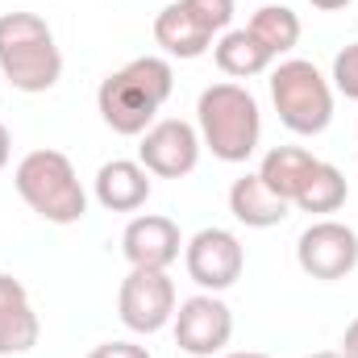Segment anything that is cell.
I'll return each instance as SVG.
<instances>
[{"mask_svg": "<svg viewBox=\"0 0 358 358\" xmlns=\"http://www.w3.org/2000/svg\"><path fill=\"white\" fill-rule=\"evenodd\" d=\"M213 59L225 76L234 80H250V76H263L271 67V50L250 34V29H225L221 42L213 46Z\"/></svg>", "mask_w": 358, "mask_h": 358, "instance_id": "17", "label": "cell"}, {"mask_svg": "<svg viewBox=\"0 0 358 358\" xmlns=\"http://www.w3.org/2000/svg\"><path fill=\"white\" fill-rule=\"evenodd\" d=\"M334 88L346 100H358V42L338 50V59H334Z\"/></svg>", "mask_w": 358, "mask_h": 358, "instance_id": "21", "label": "cell"}, {"mask_svg": "<svg viewBox=\"0 0 358 358\" xmlns=\"http://www.w3.org/2000/svg\"><path fill=\"white\" fill-rule=\"evenodd\" d=\"M234 338V313L217 292L187 296L176 308V346L192 358L221 355Z\"/></svg>", "mask_w": 358, "mask_h": 358, "instance_id": "7", "label": "cell"}, {"mask_svg": "<svg viewBox=\"0 0 358 358\" xmlns=\"http://www.w3.org/2000/svg\"><path fill=\"white\" fill-rule=\"evenodd\" d=\"M96 200L108 213H138L150 200V171L129 159H113L96 171Z\"/></svg>", "mask_w": 358, "mask_h": 358, "instance_id": "13", "label": "cell"}, {"mask_svg": "<svg viewBox=\"0 0 358 358\" xmlns=\"http://www.w3.org/2000/svg\"><path fill=\"white\" fill-rule=\"evenodd\" d=\"M0 76L17 92H50L63 76V55L38 13L0 17Z\"/></svg>", "mask_w": 358, "mask_h": 358, "instance_id": "3", "label": "cell"}, {"mask_svg": "<svg viewBox=\"0 0 358 358\" xmlns=\"http://www.w3.org/2000/svg\"><path fill=\"white\" fill-rule=\"evenodd\" d=\"M296 263L321 283H338L358 267V234L342 221H313L296 242Z\"/></svg>", "mask_w": 358, "mask_h": 358, "instance_id": "8", "label": "cell"}, {"mask_svg": "<svg viewBox=\"0 0 358 358\" xmlns=\"http://www.w3.org/2000/svg\"><path fill=\"white\" fill-rule=\"evenodd\" d=\"M117 313L125 321V329L134 334H159L176 321V283L167 271H146L134 267L121 279L117 292Z\"/></svg>", "mask_w": 358, "mask_h": 358, "instance_id": "6", "label": "cell"}, {"mask_svg": "<svg viewBox=\"0 0 358 358\" xmlns=\"http://www.w3.org/2000/svg\"><path fill=\"white\" fill-rule=\"evenodd\" d=\"M308 358H346L342 350H321V355H308Z\"/></svg>", "mask_w": 358, "mask_h": 358, "instance_id": "26", "label": "cell"}, {"mask_svg": "<svg viewBox=\"0 0 358 358\" xmlns=\"http://www.w3.org/2000/svg\"><path fill=\"white\" fill-rule=\"evenodd\" d=\"M176 88V71L167 59L159 55H142L134 63H125L121 71H113L100 92H96V108L104 117V125L121 138H138L155 125L159 108L167 104V96Z\"/></svg>", "mask_w": 358, "mask_h": 358, "instance_id": "1", "label": "cell"}, {"mask_svg": "<svg viewBox=\"0 0 358 358\" xmlns=\"http://www.w3.org/2000/svg\"><path fill=\"white\" fill-rule=\"evenodd\" d=\"M155 42L171 55V59H200L213 46V34L183 8V4H167L155 17Z\"/></svg>", "mask_w": 358, "mask_h": 358, "instance_id": "15", "label": "cell"}, {"mask_svg": "<svg viewBox=\"0 0 358 358\" xmlns=\"http://www.w3.org/2000/svg\"><path fill=\"white\" fill-rule=\"evenodd\" d=\"M38 313L21 279L0 275V355H29L38 346Z\"/></svg>", "mask_w": 358, "mask_h": 358, "instance_id": "12", "label": "cell"}, {"mask_svg": "<svg viewBox=\"0 0 358 358\" xmlns=\"http://www.w3.org/2000/svg\"><path fill=\"white\" fill-rule=\"evenodd\" d=\"M179 225L171 217H159V213H146V217H134L121 234V250L129 259V267H146V271H167L179 259Z\"/></svg>", "mask_w": 358, "mask_h": 358, "instance_id": "11", "label": "cell"}, {"mask_svg": "<svg viewBox=\"0 0 358 358\" xmlns=\"http://www.w3.org/2000/svg\"><path fill=\"white\" fill-rule=\"evenodd\" d=\"M88 358H150V350L138 342H100L96 350H88Z\"/></svg>", "mask_w": 358, "mask_h": 358, "instance_id": "22", "label": "cell"}, {"mask_svg": "<svg viewBox=\"0 0 358 358\" xmlns=\"http://www.w3.org/2000/svg\"><path fill=\"white\" fill-rule=\"evenodd\" d=\"M317 167V159L304 150V146H275L263 155V167H259V179L267 183L275 196H283L287 204L300 196V187H304V179L308 171Z\"/></svg>", "mask_w": 358, "mask_h": 358, "instance_id": "16", "label": "cell"}, {"mask_svg": "<svg viewBox=\"0 0 358 358\" xmlns=\"http://www.w3.org/2000/svg\"><path fill=\"white\" fill-rule=\"evenodd\" d=\"M13 183H17L21 200L50 225H76L88 213V192L76 176L71 159L59 150H29L17 163Z\"/></svg>", "mask_w": 358, "mask_h": 358, "instance_id": "4", "label": "cell"}, {"mask_svg": "<svg viewBox=\"0 0 358 358\" xmlns=\"http://www.w3.org/2000/svg\"><path fill=\"white\" fill-rule=\"evenodd\" d=\"M225 358H267V355H246V350H238V355H225Z\"/></svg>", "mask_w": 358, "mask_h": 358, "instance_id": "27", "label": "cell"}, {"mask_svg": "<svg viewBox=\"0 0 358 358\" xmlns=\"http://www.w3.org/2000/svg\"><path fill=\"white\" fill-rule=\"evenodd\" d=\"M346 196H350L346 176H342L334 163H321V159H317V167L308 171L300 196H296L292 204H296L300 213H338V208L346 204Z\"/></svg>", "mask_w": 358, "mask_h": 358, "instance_id": "18", "label": "cell"}, {"mask_svg": "<svg viewBox=\"0 0 358 358\" xmlns=\"http://www.w3.org/2000/svg\"><path fill=\"white\" fill-rule=\"evenodd\" d=\"M196 121H200V142L221 163H246L259 150L263 113H259V100L238 84H213L200 92Z\"/></svg>", "mask_w": 358, "mask_h": 358, "instance_id": "2", "label": "cell"}, {"mask_svg": "<svg viewBox=\"0 0 358 358\" xmlns=\"http://www.w3.org/2000/svg\"><path fill=\"white\" fill-rule=\"evenodd\" d=\"M200 129L187 125V121H155L146 134H142V146H138V163L159 179H183L196 171L200 163Z\"/></svg>", "mask_w": 358, "mask_h": 358, "instance_id": "10", "label": "cell"}, {"mask_svg": "<svg viewBox=\"0 0 358 358\" xmlns=\"http://www.w3.org/2000/svg\"><path fill=\"white\" fill-rule=\"evenodd\" d=\"M313 8H321V13H338V8H346L350 0H308Z\"/></svg>", "mask_w": 358, "mask_h": 358, "instance_id": "25", "label": "cell"}, {"mask_svg": "<svg viewBox=\"0 0 358 358\" xmlns=\"http://www.w3.org/2000/svg\"><path fill=\"white\" fill-rule=\"evenodd\" d=\"M208 34H221V29H229V21H234V0H179Z\"/></svg>", "mask_w": 358, "mask_h": 358, "instance_id": "20", "label": "cell"}, {"mask_svg": "<svg viewBox=\"0 0 358 358\" xmlns=\"http://www.w3.org/2000/svg\"><path fill=\"white\" fill-rule=\"evenodd\" d=\"M8 155H13V138H8V129H4V121H0V171L8 167Z\"/></svg>", "mask_w": 358, "mask_h": 358, "instance_id": "24", "label": "cell"}, {"mask_svg": "<svg viewBox=\"0 0 358 358\" xmlns=\"http://www.w3.org/2000/svg\"><path fill=\"white\" fill-rule=\"evenodd\" d=\"M271 100L279 121L300 138H317L334 121V88L308 59H287L271 71Z\"/></svg>", "mask_w": 358, "mask_h": 358, "instance_id": "5", "label": "cell"}, {"mask_svg": "<svg viewBox=\"0 0 358 358\" xmlns=\"http://www.w3.org/2000/svg\"><path fill=\"white\" fill-rule=\"evenodd\" d=\"M246 29L267 46L271 59H275V55H287V50L300 42V17H296L287 4H263V8L250 17Z\"/></svg>", "mask_w": 358, "mask_h": 358, "instance_id": "19", "label": "cell"}, {"mask_svg": "<svg viewBox=\"0 0 358 358\" xmlns=\"http://www.w3.org/2000/svg\"><path fill=\"white\" fill-rule=\"evenodd\" d=\"M342 355H346V358H358V317L346 325V334H342Z\"/></svg>", "mask_w": 358, "mask_h": 358, "instance_id": "23", "label": "cell"}, {"mask_svg": "<svg viewBox=\"0 0 358 358\" xmlns=\"http://www.w3.org/2000/svg\"><path fill=\"white\" fill-rule=\"evenodd\" d=\"M287 200L283 196H275L267 183L259 179V171L242 179H234V187H229V213L246 225V229H271V225H279L283 217H287Z\"/></svg>", "mask_w": 358, "mask_h": 358, "instance_id": "14", "label": "cell"}, {"mask_svg": "<svg viewBox=\"0 0 358 358\" xmlns=\"http://www.w3.org/2000/svg\"><path fill=\"white\" fill-rule=\"evenodd\" d=\"M183 267H187V275H192L196 287H204V292H225V287H234V283L242 279L246 250H242V242H238L229 229L213 225V229L192 234V242L183 246Z\"/></svg>", "mask_w": 358, "mask_h": 358, "instance_id": "9", "label": "cell"}]
</instances>
